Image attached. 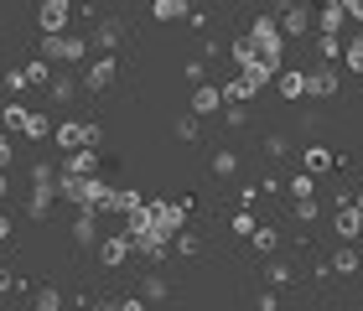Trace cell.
I'll use <instances>...</instances> for the list:
<instances>
[{"mask_svg": "<svg viewBox=\"0 0 363 311\" xmlns=\"http://www.w3.org/2000/svg\"><path fill=\"white\" fill-rule=\"evenodd\" d=\"M244 37L255 42V52H259V62H270V68L280 73V62H286V37H280L275 16H250V31H244Z\"/></svg>", "mask_w": 363, "mask_h": 311, "instance_id": "6da1fadb", "label": "cell"}, {"mask_svg": "<svg viewBox=\"0 0 363 311\" xmlns=\"http://www.w3.org/2000/svg\"><path fill=\"white\" fill-rule=\"evenodd\" d=\"M104 182H99V176H62L57 171V198H68L73 208H99L104 203Z\"/></svg>", "mask_w": 363, "mask_h": 311, "instance_id": "7a4b0ae2", "label": "cell"}, {"mask_svg": "<svg viewBox=\"0 0 363 311\" xmlns=\"http://www.w3.org/2000/svg\"><path fill=\"white\" fill-rule=\"evenodd\" d=\"M42 62H89V42L73 37V31H57V37H42Z\"/></svg>", "mask_w": 363, "mask_h": 311, "instance_id": "3957f363", "label": "cell"}, {"mask_svg": "<svg viewBox=\"0 0 363 311\" xmlns=\"http://www.w3.org/2000/svg\"><path fill=\"white\" fill-rule=\"evenodd\" d=\"M145 208H151V234H156L161 244H172V234L187 228V208H192V203H145Z\"/></svg>", "mask_w": 363, "mask_h": 311, "instance_id": "277c9868", "label": "cell"}, {"mask_svg": "<svg viewBox=\"0 0 363 311\" xmlns=\"http://www.w3.org/2000/svg\"><path fill=\"white\" fill-rule=\"evenodd\" d=\"M114 73H120V62H114V57H89L84 62V89L89 94H104L114 84Z\"/></svg>", "mask_w": 363, "mask_h": 311, "instance_id": "5b68a950", "label": "cell"}, {"mask_svg": "<svg viewBox=\"0 0 363 311\" xmlns=\"http://www.w3.org/2000/svg\"><path fill=\"white\" fill-rule=\"evenodd\" d=\"M306 94H311V99H333V94H337V68H333V62H317V68L306 73Z\"/></svg>", "mask_w": 363, "mask_h": 311, "instance_id": "8992f818", "label": "cell"}, {"mask_svg": "<svg viewBox=\"0 0 363 311\" xmlns=\"http://www.w3.org/2000/svg\"><path fill=\"white\" fill-rule=\"evenodd\" d=\"M275 26H280V37H306L311 31V11L306 6H286L275 16Z\"/></svg>", "mask_w": 363, "mask_h": 311, "instance_id": "52a82bcc", "label": "cell"}, {"mask_svg": "<svg viewBox=\"0 0 363 311\" xmlns=\"http://www.w3.org/2000/svg\"><path fill=\"white\" fill-rule=\"evenodd\" d=\"M37 21H42V31H47V37H57V31H68V0H42Z\"/></svg>", "mask_w": 363, "mask_h": 311, "instance_id": "ba28073f", "label": "cell"}, {"mask_svg": "<svg viewBox=\"0 0 363 311\" xmlns=\"http://www.w3.org/2000/svg\"><path fill=\"white\" fill-rule=\"evenodd\" d=\"M223 109V89L218 84H197L192 89V114H197V120H203V114H218Z\"/></svg>", "mask_w": 363, "mask_h": 311, "instance_id": "9c48e42d", "label": "cell"}, {"mask_svg": "<svg viewBox=\"0 0 363 311\" xmlns=\"http://www.w3.org/2000/svg\"><path fill=\"white\" fill-rule=\"evenodd\" d=\"M333 228H337V239H342V244H358V234H363V213H358L353 203H342Z\"/></svg>", "mask_w": 363, "mask_h": 311, "instance_id": "30bf717a", "label": "cell"}, {"mask_svg": "<svg viewBox=\"0 0 363 311\" xmlns=\"http://www.w3.org/2000/svg\"><path fill=\"white\" fill-rule=\"evenodd\" d=\"M275 89H280V99H306V73H296V68H280L275 73Z\"/></svg>", "mask_w": 363, "mask_h": 311, "instance_id": "8fae6325", "label": "cell"}, {"mask_svg": "<svg viewBox=\"0 0 363 311\" xmlns=\"http://www.w3.org/2000/svg\"><path fill=\"white\" fill-rule=\"evenodd\" d=\"M73 244H99V213H94V208H78V218H73Z\"/></svg>", "mask_w": 363, "mask_h": 311, "instance_id": "7c38bea8", "label": "cell"}, {"mask_svg": "<svg viewBox=\"0 0 363 311\" xmlns=\"http://www.w3.org/2000/svg\"><path fill=\"white\" fill-rule=\"evenodd\" d=\"M301 166H306V176H322V171H333V166H337V156L327 151V145H306Z\"/></svg>", "mask_w": 363, "mask_h": 311, "instance_id": "4fadbf2b", "label": "cell"}, {"mask_svg": "<svg viewBox=\"0 0 363 311\" xmlns=\"http://www.w3.org/2000/svg\"><path fill=\"white\" fill-rule=\"evenodd\" d=\"M125 254H130V239L125 234H109V239H99V259L114 270V265H125Z\"/></svg>", "mask_w": 363, "mask_h": 311, "instance_id": "5bb4252c", "label": "cell"}, {"mask_svg": "<svg viewBox=\"0 0 363 311\" xmlns=\"http://www.w3.org/2000/svg\"><path fill=\"white\" fill-rule=\"evenodd\" d=\"M327 270H333V275H358V270H363V259H358V244H342V249H337L333 259H327Z\"/></svg>", "mask_w": 363, "mask_h": 311, "instance_id": "9a60e30c", "label": "cell"}, {"mask_svg": "<svg viewBox=\"0 0 363 311\" xmlns=\"http://www.w3.org/2000/svg\"><path fill=\"white\" fill-rule=\"evenodd\" d=\"M342 26H348V16H342V6H337V0H327V6H322V16H317V31H322V37H337Z\"/></svg>", "mask_w": 363, "mask_h": 311, "instance_id": "2e32d148", "label": "cell"}, {"mask_svg": "<svg viewBox=\"0 0 363 311\" xmlns=\"http://www.w3.org/2000/svg\"><path fill=\"white\" fill-rule=\"evenodd\" d=\"M73 94H78V78H73V73H52L47 99H52V104H73Z\"/></svg>", "mask_w": 363, "mask_h": 311, "instance_id": "e0dca14e", "label": "cell"}, {"mask_svg": "<svg viewBox=\"0 0 363 311\" xmlns=\"http://www.w3.org/2000/svg\"><path fill=\"white\" fill-rule=\"evenodd\" d=\"M228 57H234V73H244V68H250V62H259V52H255V42L244 37V31H239L234 42H228Z\"/></svg>", "mask_w": 363, "mask_h": 311, "instance_id": "ac0fdd59", "label": "cell"}, {"mask_svg": "<svg viewBox=\"0 0 363 311\" xmlns=\"http://www.w3.org/2000/svg\"><path fill=\"white\" fill-rule=\"evenodd\" d=\"M99 156L94 151H68V161H62V176H94Z\"/></svg>", "mask_w": 363, "mask_h": 311, "instance_id": "d6986e66", "label": "cell"}, {"mask_svg": "<svg viewBox=\"0 0 363 311\" xmlns=\"http://www.w3.org/2000/svg\"><path fill=\"white\" fill-rule=\"evenodd\" d=\"M192 11V0H151V21H182Z\"/></svg>", "mask_w": 363, "mask_h": 311, "instance_id": "ffe728a7", "label": "cell"}, {"mask_svg": "<svg viewBox=\"0 0 363 311\" xmlns=\"http://www.w3.org/2000/svg\"><path fill=\"white\" fill-rule=\"evenodd\" d=\"M120 37H125V26H120V21H99V26H94V42L104 47V57H114V47H120Z\"/></svg>", "mask_w": 363, "mask_h": 311, "instance_id": "44dd1931", "label": "cell"}, {"mask_svg": "<svg viewBox=\"0 0 363 311\" xmlns=\"http://www.w3.org/2000/svg\"><path fill=\"white\" fill-rule=\"evenodd\" d=\"M52 140H57V145H68V151H84V125L62 120V125H52Z\"/></svg>", "mask_w": 363, "mask_h": 311, "instance_id": "7402d4cb", "label": "cell"}, {"mask_svg": "<svg viewBox=\"0 0 363 311\" xmlns=\"http://www.w3.org/2000/svg\"><path fill=\"white\" fill-rule=\"evenodd\" d=\"M21 135H31V140H47V135H52V120H47L42 109H26V125H21Z\"/></svg>", "mask_w": 363, "mask_h": 311, "instance_id": "603a6c76", "label": "cell"}, {"mask_svg": "<svg viewBox=\"0 0 363 311\" xmlns=\"http://www.w3.org/2000/svg\"><path fill=\"white\" fill-rule=\"evenodd\" d=\"M218 89H223V104H250V99H255V89H250V84H244V78H239V73H234V78H228V84H218Z\"/></svg>", "mask_w": 363, "mask_h": 311, "instance_id": "cb8c5ba5", "label": "cell"}, {"mask_svg": "<svg viewBox=\"0 0 363 311\" xmlns=\"http://www.w3.org/2000/svg\"><path fill=\"white\" fill-rule=\"evenodd\" d=\"M291 275H296V265H286V259H275V254H270V265H265L270 290H275V285H291Z\"/></svg>", "mask_w": 363, "mask_h": 311, "instance_id": "d4e9b609", "label": "cell"}, {"mask_svg": "<svg viewBox=\"0 0 363 311\" xmlns=\"http://www.w3.org/2000/svg\"><path fill=\"white\" fill-rule=\"evenodd\" d=\"M167 296H172V285L161 281V275H145V285H140V301L151 306V301H167Z\"/></svg>", "mask_w": 363, "mask_h": 311, "instance_id": "484cf974", "label": "cell"}, {"mask_svg": "<svg viewBox=\"0 0 363 311\" xmlns=\"http://www.w3.org/2000/svg\"><path fill=\"white\" fill-rule=\"evenodd\" d=\"M213 176H239V151H213Z\"/></svg>", "mask_w": 363, "mask_h": 311, "instance_id": "4316f807", "label": "cell"}, {"mask_svg": "<svg viewBox=\"0 0 363 311\" xmlns=\"http://www.w3.org/2000/svg\"><path fill=\"white\" fill-rule=\"evenodd\" d=\"M342 68H353V73H363V31L353 42H342Z\"/></svg>", "mask_w": 363, "mask_h": 311, "instance_id": "83f0119b", "label": "cell"}, {"mask_svg": "<svg viewBox=\"0 0 363 311\" xmlns=\"http://www.w3.org/2000/svg\"><path fill=\"white\" fill-rule=\"evenodd\" d=\"M286 192H291L296 203H301V198H317V176H306V171H301V176H291Z\"/></svg>", "mask_w": 363, "mask_h": 311, "instance_id": "f1b7e54d", "label": "cell"}, {"mask_svg": "<svg viewBox=\"0 0 363 311\" xmlns=\"http://www.w3.org/2000/svg\"><path fill=\"white\" fill-rule=\"evenodd\" d=\"M250 239H255V249H259V254H275V249H280V228H255Z\"/></svg>", "mask_w": 363, "mask_h": 311, "instance_id": "f546056e", "label": "cell"}, {"mask_svg": "<svg viewBox=\"0 0 363 311\" xmlns=\"http://www.w3.org/2000/svg\"><path fill=\"white\" fill-rule=\"evenodd\" d=\"M52 198H57V192H37V187H31L26 213H31V218H47V213H52Z\"/></svg>", "mask_w": 363, "mask_h": 311, "instance_id": "4dcf8cb0", "label": "cell"}, {"mask_svg": "<svg viewBox=\"0 0 363 311\" xmlns=\"http://www.w3.org/2000/svg\"><path fill=\"white\" fill-rule=\"evenodd\" d=\"M0 125H6V130H21V125H26V104H6V109H0Z\"/></svg>", "mask_w": 363, "mask_h": 311, "instance_id": "1f68e13d", "label": "cell"}, {"mask_svg": "<svg viewBox=\"0 0 363 311\" xmlns=\"http://www.w3.org/2000/svg\"><path fill=\"white\" fill-rule=\"evenodd\" d=\"M37 311H62V290L42 285V290H37Z\"/></svg>", "mask_w": 363, "mask_h": 311, "instance_id": "d6a6232c", "label": "cell"}, {"mask_svg": "<svg viewBox=\"0 0 363 311\" xmlns=\"http://www.w3.org/2000/svg\"><path fill=\"white\" fill-rule=\"evenodd\" d=\"M21 73H26V84H52V68H47L42 57H37V62H26Z\"/></svg>", "mask_w": 363, "mask_h": 311, "instance_id": "836d02e7", "label": "cell"}, {"mask_svg": "<svg viewBox=\"0 0 363 311\" xmlns=\"http://www.w3.org/2000/svg\"><path fill=\"white\" fill-rule=\"evenodd\" d=\"M167 249H177V254H197V234H187V228H182V234H172Z\"/></svg>", "mask_w": 363, "mask_h": 311, "instance_id": "e575fe53", "label": "cell"}, {"mask_svg": "<svg viewBox=\"0 0 363 311\" xmlns=\"http://www.w3.org/2000/svg\"><path fill=\"white\" fill-rule=\"evenodd\" d=\"M317 52H322V62H337L342 57V42L337 37H317Z\"/></svg>", "mask_w": 363, "mask_h": 311, "instance_id": "d590c367", "label": "cell"}, {"mask_svg": "<svg viewBox=\"0 0 363 311\" xmlns=\"http://www.w3.org/2000/svg\"><path fill=\"white\" fill-rule=\"evenodd\" d=\"M255 228H259V223H255V213H250V208H239V213H234V234H244V239H250Z\"/></svg>", "mask_w": 363, "mask_h": 311, "instance_id": "8d00e7d4", "label": "cell"}, {"mask_svg": "<svg viewBox=\"0 0 363 311\" xmlns=\"http://www.w3.org/2000/svg\"><path fill=\"white\" fill-rule=\"evenodd\" d=\"M197 130H203V125H197V114H182V120H177V135L182 140H197Z\"/></svg>", "mask_w": 363, "mask_h": 311, "instance_id": "74e56055", "label": "cell"}, {"mask_svg": "<svg viewBox=\"0 0 363 311\" xmlns=\"http://www.w3.org/2000/svg\"><path fill=\"white\" fill-rule=\"evenodd\" d=\"M223 120L228 125H250V109H244V104H223Z\"/></svg>", "mask_w": 363, "mask_h": 311, "instance_id": "f35d334b", "label": "cell"}, {"mask_svg": "<svg viewBox=\"0 0 363 311\" xmlns=\"http://www.w3.org/2000/svg\"><path fill=\"white\" fill-rule=\"evenodd\" d=\"M311 218H317V198H301L296 203V223H311Z\"/></svg>", "mask_w": 363, "mask_h": 311, "instance_id": "ab89813d", "label": "cell"}, {"mask_svg": "<svg viewBox=\"0 0 363 311\" xmlns=\"http://www.w3.org/2000/svg\"><path fill=\"white\" fill-rule=\"evenodd\" d=\"M6 89H11V94H26L31 84H26V73H21V68H11V73H6Z\"/></svg>", "mask_w": 363, "mask_h": 311, "instance_id": "60d3db41", "label": "cell"}, {"mask_svg": "<svg viewBox=\"0 0 363 311\" xmlns=\"http://www.w3.org/2000/svg\"><path fill=\"white\" fill-rule=\"evenodd\" d=\"M286 145H291L286 135H270V140H265V156H270V161H280V156H286Z\"/></svg>", "mask_w": 363, "mask_h": 311, "instance_id": "b9f144b4", "label": "cell"}, {"mask_svg": "<svg viewBox=\"0 0 363 311\" xmlns=\"http://www.w3.org/2000/svg\"><path fill=\"white\" fill-rule=\"evenodd\" d=\"M99 140H104V130H99V125L89 120V125H84V151H94V145H99Z\"/></svg>", "mask_w": 363, "mask_h": 311, "instance_id": "7bdbcfd3", "label": "cell"}, {"mask_svg": "<svg viewBox=\"0 0 363 311\" xmlns=\"http://www.w3.org/2000/svg\"><path fill=\"white\" fill-rule=\"evenodd\" d=\"M26 281H21V275H11V270H0V296H6V290H21Z\"/></svg>", "mask_w": 363, "mask_h": 311, "instance_id": "ee69618b", "label": "cell"}, {"mask_svg": "<svg viewBox=\"0 0 363 311\" xmlns=\"http://www.w3.org/2000/svg\"><path fill=\"white\" fill-rule=\"evenodd\" d=\"M182 78H187V84H203V62H197V57H187V68H182Z\"/></svg>", "mask_w": 363, "mask_h": 311, "instance_id": "f6af8a7d", "label": "cell"}, {"mask_svg": "<svg viewBox=\"0 0 363 311\" xmlns=\"http://www.w3.org/2000/svg\"><path fill=\"white\" fill-rule=\"evenodd\" d=\"M342 6V16H348V21H363V0H337Z\"/></svg>", "mask_w": 363, "mask_h": 311, "instance_id": "bcb514c9", "label": "cell"}, {"mask_svg": "<svg viewBox=\"0 0 363 311\" xmlns=\"http://www.w3.org/2000/svg\"><path fill=\"white\" fill-rule=\"evenodd\" d=\"M120 311H151V306H145L140 296H130V301H120Z\"/></svg>", "mask_w": 363, "mask_h": 311, "instance_id": "7dc6e473", "label": "cell"}, {"mask_svg": "<svg viewBox=\"0 0 363 311\" xmlns=\"http://www.w3.org/2000/svg\"><path fill=\"white\" fill-rule=\"evenodd\" d=\"M16 234V228H11V218H6V213H0V239H11Z\"/></svg>", "mask_w": 363, "mask_h": 311, "instance_id": "c3c4849f", "label": "cell"}, {"mask_svg": "<svg viewBox=\"0 0 363 311\" xmlns=\"http://www.w3.org/2000/svg\"><path fill=\"white\" fill-rule=\"evenodd\" d=\"M6 161H11V140L0 135V166H6Z\"/></svg>", "mask_w": 363, "mask_h": 311, "instance_id": "681fc988", "label": "cell"}, {"mask_svg": "<svg viewBox=\"0 0 363 311\" xmlns=\"http://www.w3.org/2000/svg\"><path fill=\"white\" fill-rule=\"evenodd\" d=\"M94 311H120V301H99Z\"/></svg>", "mask_w": 363, "mask_h": 311, "instance_id": "f907efd6", "label": "cell"}, {"mask_svg": "<svg viewBox=\"0 0 363 311\" xmlns=\"http://www.w3.org/2000/svg\"><path fill=\"white\" fill-rule=\"evenodd\" d=\"M353 208H358V213H363V187H358V192H353Z\"/></svg>", "mask_w": 363, "mask_h": 311, "instance_id": "816d5d0a", "label": "cell"}, {"mask_svg": "<svg viewBox=\"0 0 363 311\" xmlns=\"http://www.w3.org/2000/svg\"><path fill=\"white\" fill-rule=\"evenodd\" d=\"M6 192H11V182H6V171H0V198H6Z\"/></svg>", "mask_w": 363, "mask_h": 311, "instance_id": "f5cc1de1", "label": "cell"}, {"mask_svg": "<svg viewBox=\"0 0 363 311\" xmlns=\"http://www.w3.org/2000/svg\"><path fill=\"white\" fill-rule=\"evenodd\" d=\"M358 244H363V234H358Z\"/></svg>", "mask_w": 363, "mask_h": 311, "instance_id": "db71d44e", "label": "cell"}]
</instances>
